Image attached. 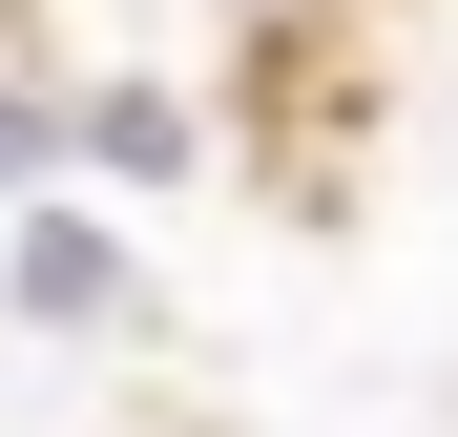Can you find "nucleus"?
Returning <instances> with one entry per match:
<instances>
[{
	"instance_id": "obj_1",
	"label": "nucleus",
	"mask_w": 458,
	"mask_h": 437,
	"mask_svg": "<svg viewBox=\"0 0 458 437\" xmlns=\"http://www.w3.org/2000/svg\"><path fill=\"white\" fill-rule=\"evenodd\" d=\"M42 146H63V125H42V105H21V84H0V188H21V167H42Z\"/></svg>"
}]
</instances>
